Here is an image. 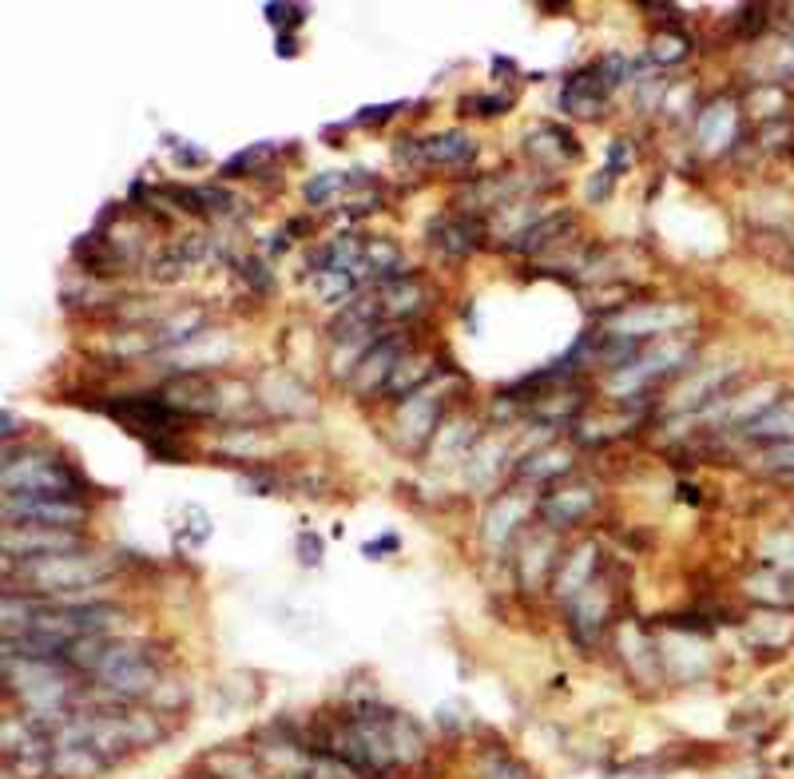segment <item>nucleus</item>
<instances>
[{
  "label": "nucleus",
  "instance_id": "7ed1b4c3",
  "mask_svg": "<svg viewBox=\"0 0 794 779\" xmlns=\"http://www.w3.org/2000/svg\"><path fill=\"white\" fill-rule=\"evenodd\" d=\"M0 485L4 493H21V497H68L76 502L84 481L76 478L68 466H60L56 458H16V454H4V470H0Z\"/></svg>",
  "mask_w": 794,
  "mask_h": 779
},
{
  "label": "nucleus",
  "instance_id": "4468645a",
  "mask_svg": "<svg viewBox=\"0 0 794 779\" xmlns=\"http://www.w3.org/2000/svg\"><path fill=\"white\" fill-rule=\"evenodd\" d=\"M437 378V358L434 354H402L398 358V366H393V374H390V382L381 386V394L386 398H410V394H417V390H425V386L434 382Z\"/></svg>",
  "mask_w": 794,
  "mask_h": 779
},
{
  "label": "nucleus",
  "instance_id": "0eeeda50",
  "mask_svg": "<svg viewBox=\"0 0 794 779\" xmlns=\"http://www.w3.org/2000/svg\"><path fill=\"white\" fill-rule=\"evenodd\" d=\"M107 414L119 417L124 426H131L136 434H148V429H159L163 434H175V426L183 422V414L171 406L163 394H139V398H119V402H107Z\"/></svg>",
  "mask_w": 794,
  "mask_h": 779
},
{
  "label": "nucleus",
  "instance_id": "6e6552de",
  "mask_svg": "<svg viewBox=\"0 0 794 779\" xmlns=\"http://www.w3.org/2000/svg\"><path fill=\"white\" fill-rule=\"evenodd\" d=\"M688 342L683 339H671V342H659V346H644V351L635 354L632 363L624 366V370H615L612 386L615 390H640V386L656 382V378H664L667 370H676L683 358H688Z\"/></svg>",
  "mask_w": 794,
  "mask_h": 779
},
{
  "label": "nucleus",
  "instance_id": "20e7f679",
  "mask_svg": "<svg viewBox=\"0 0 794 779\" xmlns=\"http://www.w3.org/2000/svg\"><path fill=\"white\" fill-rule=\"evenodd\" d=\"M0 513L9 525H28V529H68L76 534L80 522L88 517L84 502H68V497H21V493H4Z\"/></svg>",
  "mask_w": 794,
  "mask_h": 779
},
{
  "label": "nucleus",
  "instance_id": "9d476101",
  "mask_svg": "<svg viewBox=\"0 0 794 779\" xmlns=\"http://www.w3.org/2000/svg\"><path fill=\"white\" fill-rule=\"evenodd\" d=\"M596 509V490L592 485H572V490H556L549 497L537 502V517L549 529H568V525H580L588 513Z\"/></svg>",
  "mask_w": 794,
  "mask_h": 779
},
{
  "label": "nucleus",
  "instance_id": "ddd939ff",
  "mask_svg": "<svg viewBox=\"0 0 794 779\" xmlns=\"http://www.w3.org/2000/svg\"><path fill=\"white\" fill-rule=\"evenodd\" d=\"M402 339H386V342H373V351L366 354L358 363V370H354V378H349V386L358 390V394H381V386L390 382L393 366H398V358H402Z\"/></svg>",
  "mask_w": 794,
  "mask_h": 779
},
{
  "label": "nucleus",
  "instance_id": "f704fd0d",
  "mask_svg": "<svg viewBox=\"0 0 794 779\" xmlns=\"http://www.w3.org/2000/svg\"><path fill=\"white\" fill-rule=\"evenodd\" d=\"M465 107H476L481 116H497V112H505L508 107V100L505 96H481V100H469Z\"/></svg>",
  "mask_w": 794,
  "mask_h": 779
},
{
  "label": "nucleus",
  "instance_id": "f257e3e1",
  "mask_svg": "<svg viewBox=\"0 0 794 779\" xmlns=\"http://www.w3.org/2000/svg\"><path fill=\"white\" fill-rule=\"evenodd\" d=\"M112 576V561L95 553H56L41 561H9L4 557V593H28L36 600H64V605H88L92 585Z\"/></svg>",
  "mask_w": 794,
  "mask_h": 779
},
{
  "label": "nucleus",
  "instance_id": "dca6fc26",
  "mask_svg": "<svg viewBox=\"0 0 794 779\" xmlns=\"http://www.w3.org/2000/svg\"><path fill=\"white\" fill-rule=\"evenodd\" d=\"M603 617H608V597H603V588L596 585V581L592 585H584L580 593L568 600V620L584 644L596 641L603 632Z\"/></svg>",
  "mask_w": 794,
  "mask_h": 779
},
{
  "label": "nucleus",
  "instance_id": "473e14b6",
  "mask_svg": "<svg viewBox=\"0 0 794 779\" xmlns=\"http://www.w3.org/2000/svg\"><path fill=\"white\" fill-rule=\"evenodd\" d=\"M762 466H771V470H794V442H783V446H774Z\"/></svg>",
  "mask_w": 794,
  "mask_h": 779
},
{
  "label": "nucleus",
  "instance_id": "423d86ee",
  "mask_svg": "<svg viewBox=\"0 0 794 779\" xmlns=\"http://www.w3.org/2000/svg\"><path fill=\"white\" fill-rule=\"evenodd\" d=\"M0 549L9 561H41L56 553H80L84 537L68 534V529H28V525H9L0 537Z\"/></svg>",
  "mask_w": 794,
  "mask_h": 779
},
{
  "label": "nucleus",
  "instance_id": "a878e982",
  "mask_svg": "<svg viewBox=\"0 0 794 779\" xmlns=\"http://www.w3.org/2000/svg\"><path fill=\"white\" fill-rule=\"evenodd\" d=\"M207 764L219 768L222 779H275V776H266V771L258 768L254 752H215Z\"/></svg>",
  "mask_w": 794,
  "mask_h": 779
},
{
  "label": "nucleus",
  "instance_id": "f3484780",
  "mask_svg": "<svg viewBox=\"0 0 794 779\" xmlns=\"http://www.w3.org/2000/svg\"><path fill=\"white\" fill-rule=\"evenodd\" d=\"M112 768L100 752L84 744H53V776L48 779H95Z\"/></svg>",
  "mask_w": 794,
  "mask_h": 779
},
{
  "label": "nucleus",
  "instance_id": "7c9ffc66",
  "mask_svg": "<svg viewBox=\"0 0 794 779\" xmlns=\"http://www.w3.org/2000/svg\"><path fill=\"white\" fill-rule=\"evenodd\" d=\"M266 151H271V144H258V148H246V151H239V156H234V160H227V163H222V175H243V171L251 168V163H258V160H263Z\"/></svg>",
  "mask_w": 794,
  "mask_h": 779
},
{
  "label": "nucleus",
  "instance_id": "bb28decb",
  "mask_svg": "<svg viewBox=\"0 0 794 779\" xmlns=\"http://www.w3.org/2000/svg\"><path fill=\"white\" fill-rule=\"evenodd\" d=\"M500 458H508L505 446H497V442H476V449L469 454V481H488L493 473L500 470Z\"/></svg>",
  "mask_w": 794,
  "mask_h": 779
},
{
  "label": "nucleus",
  "instance_id": "6ab92c4d",
  "mask_svg": "<svg viewBox=\"0 0 794 779\" xmlns=\"http://www.w3.org/2000/svg\"><path fill=\"white\" fill-rule=\"evenodd\" d=\"M476 144L465 136V131H441V136L425 139L422 144V160L429 168H461V163L473 160Z\"/></svg>",
  "mask_w": 794,
  "mask_h": 779
},
{
  "label": "nucleus",
  "instance_id": "393cba45",
  "mask_svg": "<svg viewBox=\"0 0 794 779\" xmlns=\"http://www.w3.org/2000/svg\"><path fill=\"white\" fill-rule=\"evenodd\" d=\"M747 434L751 438H794V398H786V402H779L774 410H767V414H759L747 426Z\"/></svg>",
  "mask_w": 794,
  "mask_h": 779
},
{
  "label": "nucleus",
  "instance_id": "c9c22d12",
  "mask_svg": "<svg viewBox=\"0 0 794 779\" xmlns=\"http://www.w3.org/2000/svg\"><path fill=\"white\" fill-rule=\"evenodd\" d=\"M243 275L251 278V283H258V287H271V275H266V267L258 263V259H243Z\"/></svg>",
  "mask_w": 794,
  "mask_h": 779
},
{
  "label": "nucleus",
  "instance_id": "c85d7f7f",
  "mask_svg": "<svg viewBox=\"0 0 794 779\" xmlns=\"http://www.w3.org/2000/svg\"><path fill=\"white\" fill-rule=\"evenodd\" d=\"M786 585H794L791 569H783V573H762V576H751V581H747L751 597H767V600H774V605H786V600H791L783 593Z\"/></svg>",
  "mask_w": 794,
  "mask_h": 779
},
{
  "label": "nucleus",
  "instance_id": "4be33fe9",
  "mask_svg": "<svg viewBox=\"0 0 794 779\" xmlns=\"http://www.w3.org/2000/svg\"><path fill=\"white\" fill-rule=\"evenodd\" d=\"M592 576H596V545H580V549L568 553V561H564L561 576H556V593L572 600L584 585H592Z\"/></svg>",
  "mask_w": 794,
  "mask_h": 779
},
{
  "label": "nucleus",
  "instance_id": "2eb2a0df",
  "mask_svg": "<svg viewBox=\"0 0 794 779\" xmlns=\"http://www.w3.org/2000/svg\"><path fill=\"white\" fill-rule=\"evenodd\" d=\"M373 290H378L381 319H386V322L410 319V314L425 310V287L417 283V278H410V275L386 278V283H378Z\"/></svg>",
  "mask_w": 794,
  "mask_h": 779
},
{
  "label": "nucleus",
  "instance_id": "aec40b11",
  "mask_svg": "<svg viewBox=\"0 0 794 779\" xmlns=\"http://www.w3.org/2000/svg\"><path fill=\"white\" fill-rule=\"evenodd\" d=\"M695 139L703 144V151H723L735 139V104L720 100L711 104L695 124Z\"/></svg>",
  "mask_w": 794,
  "mask_h": 779
},
{
  "label": "nucleus",
  "instance_id": "2f4dec72",
  "mask_svg": "<svg viewBox=\"0 0 794 779\" xmlns=\"http://www.w3.org/2000/svg\"><path fill=\"white\" fill-rule=\"evenodd\" d=\"M485 779H529V771L520 768V764H513V759H493Z\"/></svg>",
  "mask_w": 794,
  "mask_h": 779
},
{
  "label": "nucleus",
  "instance_id": "f8f14e48",
  "mask_svg": "<svg viewBox=\"0 0 794 779\" xmlns=\"http://www.w3.org/2000/svg\"><path fill=\"white\" fill-rule=\"evenodd\" d=\"M481 239H485V227L476 224V219H469V215H441V219L429 224V243L449 259H461L469 251H476Z\"/></svg>",
  "mask_w": 794,
  "mask_h": 779
},
{
  "label": "nucleus",
  "instance_id": "5701e85b",
  "mask_svg": "<svg viewBox=\"0 0 794 779\" xmlns=\"http://www.w3.org/2000/svg\"><path fill=\"white\" fill-rule=\"evenodd\" d=\"M572 470V454L564 446H544L540 454L525 458L517 466V478L525 481H549V478H561V473Z\"/></svg>",
  "mask_w": 794,
  "mask_h": 779
},
{
  "label": "nucleus",
  "instance_id": "b1692460",
  "mask_svg": "<svg viewBox=\"0 0 794 779\" xmlns=\"http://www.w3.org/2000/svg\"><path fill=\"white\" fill-rule=\"evenodd\" d=\"M469 446H476V429H473V422L469 417H445L441 426H437V446H434V454L437 458H461Z\"/></svg>",
  "mask_w": 794,
  "mask_h": 779
},
{
  "label": "nucleus",
  "instance_id": "e433bc0d",
  "mask_svg": "<svg viewBox=\"0 0 794 779\" xmlns=\"http://www.w3.org/2000/svg\"><path fill=\"white\" fill-rule=\"evenodd\" d=\"M608 187H612V171H600V180H592L588 195H592V199H600V195H608Z\"/></svg>",
  "mask_w": 794,
  "mask_h": 779
},
{
  "label": "nucleus",
  "instance_id": "1a4fd4ad",
  "mask_svg": "<svg viewBox=\"0 0 794 779\" xmlns=\"http://www.w3.org/2000/svg\"><path fill=\"white\" fill-rule=\"evenodd\" d=\"M676 322H688V310L667 307V302H644V307H628L624 314L608 319L603 331L620 334V339L644 342V339H652V334H667Z\"/></svg>",
  "mask_w": 794,
  "mask_h": 779
},
{
  "label": "nucleus",
  "instance_id": "9b49d317",
  "mask_svg": "<svg viewBox=\"0 0 794 779\" xmlns=\"http://www.w3.org/2000/svg\"><path fill=\"white\" fill-rule=\"evenodd\" d=\"M532 513H537V497H532V493L517 490V493H508V497H497L485 513V541L493 545V549L508 545V537L517 534Z\"/></svg>",
  "mask_w": 794,
  "mask_h": 779
},
{
  "label": "nucleus",
  "instance_id": "412c9836",
  "mask_svg": "<svg viewBox=\"0 0 794 779\" xmlns=\"http://www.w3.org/2000/svg\"><path fill=\"white\" fill-rule=\"evenodd\" d=\"M552 553H556V541H552V534L529 537V545H525V549H520V557H517L520 585H525V588H537L540 576H544L552 569Z\"/></svg>",
  "mask_w": 794,
  "mask_h": 779
},
{
  "label": "nucleus",
  "instance_id": "f03ea898",
  "mask_svg": "<svg viewBox=\"0 0 794 779\" xmlns=\"http://www.w3.org/2000/svg\"><path fill=\"white\" fill-rule=\"evenodd\" d=\"M95 676H100V688H104L107 696H116L119 704L151 700V692L163 684L159 664L148 652V644H136V641H112V649H107V656L100 661Z\"/></svg>",
  "mask_w": 794,
  "mask_h": 779
},
{
  "label": "nucleus",
  "instance_id": "cd10ccee",
  "mask_svg": "<svg viewBox=\"0 0 794 779\" xmlns=\"http://www.w3.org/2000/svg\"><path fill=\"white\" fill-rule=\"evenodd\" d=\"M349 187V175L346 171H322V175H314V180L307 183V204L322 207L330 204L334 195H342Z\"/></svg>",
  "mask_w": 794,
  "mask_h": 779
},
{
  "label": "nucleus",
  "instance_id": "c756f323",
  "mask_svg": "<svg viewBox=\"0 0 794 779\" xmlns=\"http://www.w3.org/2000/svg\"><path fill=\"white\" fill-rule=\"evenodd\" d=\"M688 56V41L683 36H656L652 41V60H667V65H676V60H683Z\"/></svg>",
  "mask_w": 794,
  "mask_h": 779
},
{
  "label": "nucleus",
  "instance_id": "39448f33",
  "mask_svg": "<svg viewBox=\"0 0 794 779\" xmlns=\"http://www.w3.org/2000/svg\"><path fill=\"white\" fill-rule=\"evenodd\" d=\"M445 414V382H429L425 390L410 394L398 406V417H393V429H398V446L405 454L413 449H425V442L434 438L437 426H441Z\"/></svg>",
  "mask_w": 794,
  "mask_h": 779
},
{
  "label": "nucleus",
  "instance_id": "72a5a7b5",
  "mask_svg": "<svg viewBox=\"0 0 794 779\" xmlns=\"http://www.w3.org/2000/svg\"><path fill=\"white\" fill-rule=\"evenodd\" d=\"M298 553H302V565H318L322 561V541L314 534H302L298 537Z\"/></svg>",
  "mask_w": 794,
  "mask_h": 779
},
{
  "label": "nucleus",
  "instance_id": "a211bd4d",
  "mask_svg": "<svg viewBox=\"0 0 794 779\" xmlns=\"http://www.w3.org/2000/svg\"><path fill=\"white\" fill-rule=\"evenodd\" d=\"M572 219L568 211H556V215H544L540 224H529L520 227L517 236L508 239V251H517V255H537V251H544V247H552L556 239L564 236V231H572Z\"/></svg>",
  "mask_w": 794,
  "mask_h": 779
}]
</instances>
